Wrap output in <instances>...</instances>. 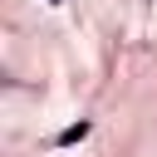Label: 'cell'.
Instances as JSON below:
<instances>
[{"label": "cell", "mask_w": 157, "mask_h": 157, "mask_svg": "<svg viewBox=\"0 0 157 157\" xmlns=\"http://www.w3.org/2000/svg\"><path fill=\"white\" fill-rule=\"evenodd\" d=\"M88 132H93V123H88V118H78V123H69V128L54 137V147H74V142H83Z\"/></svg>", "instance_id": "6da1fadb"}, {"label": "cell", "mask_w": 157, "mask_h": 157, "mask_svg": "<svg viewBox=\"0 0 157 157\" xmlns=\"http://www.w3.org/2000/svg\"><path fill=\"white\" fill-rule=\"evenodd\" d=\"M49 5H59V0H49Z\"/></svg>", "instance_id": "7a4b0ae2"}]
</instances>
